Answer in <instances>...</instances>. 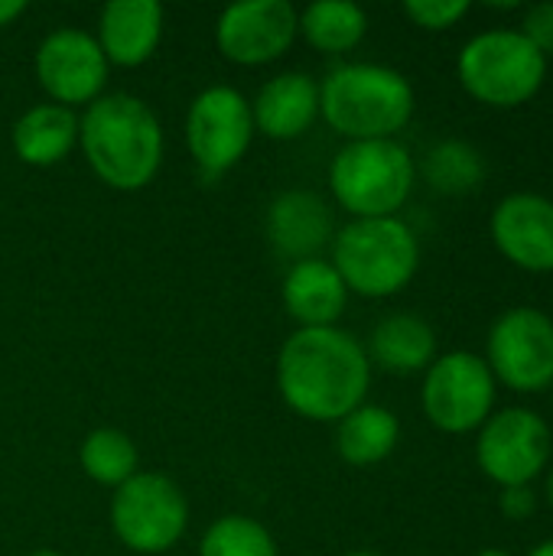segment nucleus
Here are the masks:
<instances>
[{
	"label": "nucleus",
	"mask_w": 553,
	"mask_h": 556,
	"mask_svg": "<svg viewBox=\"0 0 553 556\" xmlns=\"http://www.w3.org/2000/svg\"><path fill=\"white\" fill-rule=\"evenodd\" d=\"M372 358L365 345L336 326L297 329L277 355V388L284 404L319 424H339L365 404Z\"/></svg>",
	"instance_id": "nucleus-1"
},
{
	"label": "nucleus",
	"mask_w": 553,
	"mask_h": 556,
	"mask_svg": "<svg viewBox=\"0 0 553 556\" xmlns=\"http://www.w3.org/2000/svg\"><path fill=\"white\" fill-rule=\"evenodd\" d=\"M78 143L101 182L134 192L153 182L163 163V127L153 108L134 94H101L78 121Z\"/></svg>",
	"instance_id": "nucleus-2"
},
{
	"label": "nucleus",
	"mask_w": 553,
	"mask_h": 556,
	"mask_svg": "<svg viewBox=\"0 0 553 556\" xmlns=\"http://www.w3.org/2000/svg\"><path fill=\"white\" fill-rule=\"evenodd\" d=\"M319 114L349 143L394 140L414 114V88L398 68L388 65H339L319 85Z\"/></svg>",
	"instance_id": "nucleus-3"
},
{
	"label": "nucleus",
	"mask_w": 553,
	"mask_h": 556,
	"mask_svg": "<svg viewBox=\"0 0 553 556\" xmlns=\"http://www.w3.org/2000/svg\"><path fill=\"white\" fill-rule=\"evenodd\" d=\"M332 267L359 296H394L414 280L420 267V241L398 215L355 218L336 235Z\"/></svg>",
	"instance_id": "nucleus-4"
},
{
	"label": "nucleus",
	"mask_w": 553,
	"mask_h": 556,
	"mask_svg": "<svg viewBox=\"0 0 553 556\" xmlns=\"http://www.w3.org/2000/svg\"><path fill=\"white\" fill-rule=\"evenodd\" d=\"M414 176L417 166L398 140L345 143L329 166L332 195L355 218H394L414 189Z\"/></svg>",
	"instance_id": "nucleus-5"
},
{
	"label": "nucleus",
	"mask_w": 553,
	"mask_h": 556,
	"mask_svg": "<svg viewBox=\"0 0 553 556\" xmlns=\"http://www.w3.org/2000/svg\"><path fill=\"white\" fill-rule=\"evenodd\" d=\"M456 75L476 101L489 108H518L541 91L548 55H541L521 29H486L463 46Z\"/></svg>",
	"instance_id": "nucleus-6"
},
{
	"label": "nucleus",
	"mask_w": 553,
	"mask_h": 556,
	"mask_svg": "<svg viewBox=\"0 0 553 556\" xmlns=\"http://www.w3.org/2000/svg\"><path fill=\"white\" fill-rule=\"evenodd\" d=\"M111 525L117 541L134 554H166L189 525L183 489L156 472H137L111 498Z\"/></svg>",
	"instance_id": "nucleus-7"
},
{
	"label": "nucleus",
	"mask_w": 553,
	"mask_h": 556,
	"mask_svg": "<svg viewBox=\"0 0 553 556\" xmlns=\"http://www.w3.org/2000/svg\"><path fill=\"white\" fill-rule=\"evenodd\" d=\"M420 404L443 433L479 430L495 407V378L476 352H447L424 371Z\"/></svg>",
	"instance_id": "nucleus-8"
},
{
	"label": "nucleus",
	"mask_w": 553,
	"mask_h": 556,
	"mask_svg": "<svg viewBox=\"0 0 553 556\" xmlns=\"http://www.w3.org/2000/svg\"><path fill=\"white\" fill-rule=\"evenodd\" d=\"M486 365L512 391L538 394L553 384V319L538 306L505 309L486 339Z\"/></svg>",
	"instance_id": "nucleus-9"
},
{
	"label": "nucleus",
	"mask_w": 553,
	"mask_h": 556,
	"mask_svg": "<svg viewBox=\"0 0 553 556\" xmlns=\"http://www.w3.org/2000/svg\"><path fill=\"white\" fill-rule=\"evenodd\" d=\"M548 420L528 407H505L479 427L476 463L502 489L531 485L551 463Z\"/></svg>",
	"instance_id": "nucleus-10"
},
{
	"label": "nucleus",
	"mask_w": 553,
	"mask_h": 556,
	"mask_svg": "<svg viewBox=\"0 0 553 556\" xmlns=\"http://www.w3.org/2000/svg\"><path fill=\"white\" fill-rule=\"evenodd\" d=\"M254 114L238 88H205L186 114V143L205 179L228 173L251 147Z\"/></svg>",
	"instance_id": "nucleus-11"
},
{
	"label": "nucleus",
	"mask_w": 553,
	"mask_h": 556,
	"mask_svg": "<svg viewBox=\"0 0 553 556\" xmlns=\"http://www.w3.org/2000/svg\"><path fill=\"white\" fill-rule=\"evenodd\" d=\"M300 33V13L287 0L231 3L215 26V42L238 65H267L290 52Z\"/></svg>",
	"instance_id": "nucleus-12"
},
{
	"label": "nucleus",
	"mask_w": 553,
	"mask_h": 556,
	"mask_svg": "<svg viewBox=\"0 0 553 556\" xmlns=\"http://www.w3.org/2000/svg\"><path fill=\"white\" fill-rule=\"evenodd\" d=\"M36 78L52 104H91L108 81V59L95 36L81 29H55L36 49Z\"/></svg>",
	"instance_id": "nucleus-13"
},
{
	"label": "nucleus",
	"mask_w": 553,
	"mask_h": 556,
	"mask_svg": "<svg viewBox=\"0 0 553 556\" xmlns=\"http://www.w3.org/2000/svg\"><path fill=\"white\" fill-rule=\"evenodd\" d=\"M492 241L515 267L531 274L553 270V199L512 192L492 208Z\"/></svg>",
	"instance_id": "nucleus-14"
},
{
	"label": "nucleus",
	"mask_w": 553,
	"mask_h": 556,
	"mask_svg": "<svg viewBox=\"0 0 553 556\" xmlns=\"http://www.w3.org/2000/svg\"><path fill=\"white\" fill-rule=\"evenodd\" d=\"M163 36V7L156 0H111L98 16V46L108 65H143Z\"/></svg>",
	"instance_id": "nucleus-15"
},
{
	"label": "nucleus",
	"mask_w": 553,
	"mask_h": 556,
	"mask_svg": "<svg viewBox=\"0 0 553 556\" xmlns=\"http://www.w3.org/2000/svg\"><path fill=\"white\" fill-rule=\"evenodd\" d=\"M267 238L277 254L313 261L332 238V212L316 192H284L267 208Z\"/></svg>",
	"instance_id": "nucleus-16"
},
{
	"label": "nucleus",
	"mask_w": 553,
	"mask_h": 556,
	"mask_svg": "<svg viewBox=\"0 0 553 556\" xmlns=\"http://www.w3.org/2000/svg\"><path fill=\"white\" fill-rule=\"evenodd\" d=\"M251 114L254 127L267 137L293 140L306 134L319 117V85L306 72H284L257 91Z\"/></svg>",
	"instance_id": "nucleus-17"
},
{
	"label": "nucleus",
	"mask_w": 553,
	"mask_h": 556,
	"mask_svg": "<svg viewBox=\"0 0 553 556\" xmlns=\"http://www.w3.org/2000/svg\"><path fill=\"white\" fill-rule=\"evenodd\" d=\"M349 303V287L342 283L332 261H300L284 280V306L300 329H329Z\"/></svg>",
	"instance_id": "nucleus-18"
},
{
	"label": "nucleus",
	"mask_w": 553,
	"mask_h": 556,
	"mask_svg": "<svg viewBox=\"0 0 553 556\" xmlns=\"http://www.w3.org/2000/svg\"><path fill=\"white\" fill-rule=\"evenodd\" d=\"M365 352L385 371L417 375L437 362V332L417 313H391L375 326Z\"/></svg>",
	"instance_id": "nucleus-19"
},
{
	"label": "nucleus",
	"mask_w": 553,
	"mask_h": 556,
	"mask_svg": "<svg viewBox=\"0 0 553 556\" xmlns=\"http://www.w3.org/2000/svg\"><path fill=\"white\" fill-rule=\"evenodd\" d=\"M78 143V117L62 104H36L13 124V150L29 166H55Z\"/></svg>",
	"instance_id": "nucleus-20"
},
{
	"label": "nucleus",
	"mask_w": 553,
	"mask_h": 556,
	"mask_svg": "<svg viewBox=\"0 0 553 556\" xmlns=\"http://www.w3.org/2000/svg\"><path fill=\"white\" fill-rule=\"evenodd\" d=\"M398 440H401V420L378 404L355 407L349 417L339 420L336 430V450L355 469L385 463L394 453Z\"/></svg>",
	"instance_id": "nucleus-21"
},
{
	"label": "nucleus",
	"mask_w": 553,
	"mask_h": 556,
	"mask_svg": "<svg viewBox=\"0 0 553 556\" xmlns=\"http://www.w3.org/2000/svg\"><path fill=\"white\" fill-rule=\"evenodd\" d=\"M303 39L319 52H349L368 33V13L352 0H316L300 13Z\"/></svg>",
	"instance_id": "nucleus-22"
},
{
	"label": "nucleus",
	"mask_w": 553,
	"mask_h": 556,
	"mask_svg": "<svg viewBox=\"0 0 553 556\" xmlns=\"http://www.w3.org/2000/svg\"><path fill=\"white\" fill-rule=\"evenodd\" d=\"M81 469L91 482L108 485V489H121L127 479L137 476V446L124 430L114 427H101L95 433L85 437L81 450H78Z\"/></svg>",
	"instance_id": "nucleus-23"
},
{
	"label": "nucleus",
	"mask_w": 553,
	"mask_h": 556,
	"mask_svg": "<svg viewBox=\"0 0 553 556\" xmlns=\"http://www.w3.org/2000/svg\"><path fill=\"white\" fill-rule=\"evenodd\" d=\"M420 169H424V179L437 192H443V195H466V192H473L482 182L486 160L466 140H443V143L427 150Z\"/></svg>",
	"instance_id": "nucleus-24"
},
{
	"label": "nucleus",
	"mask_w": 553,
	"mask_h": 556,
	"mask_svg": "<svg viewBox=\"0 0 553 556\" xmlns=\"http://www.w3.org/2000/svg\"><path fill=\"white\" fill-rule=\"evenodd\" d=\"M199 556H277V544L261 521L225 515L205 531Z\"/></svg>",
	"instance_id": "nucleus-25"
},
{
	"label": "nucleus",
	"mask_w": 553,
	"mask_h": 556,
	"mask_svg": "<svg viewBox=\"0 0 553 556\" xmlns=\"http://www.w3.org/2000/svg\"><path fill=\"white\" fill-rule=\"evenodd\" d=\"M404 13L420 29H450L469 13V0H407Z\"/></svg>",
	"instance_id": "nucleus-26"
},
{
	"label": "nucleus",
	"mask_w": 553,
	"mask_h": 556,
	"mask_svg": "<svg viewBox=\"0 0 553 556\" xmlns=\"http://www.w3.org/2000/svg\"><path fill=\"white\" fill-rule=\"evenodd\" d=\"M521 33L528 36V42L541 52L553 55V3H535L525 10L521 20Z\"/></svg>",
	"instance_id": "nucleus-27"
},
{
	"label": "nucleus",
	"mask_w": 553,
	"mask_h": 556,
	"mask_svg": "<svg viewBox=\"0 0 553 556\" xmlns=\"http://www.w3.org/2000/svg\"><path fill=\"white\" fill-rule=\"evenodd\" d=\"M499 511L508 521H528L538 511V495L531 485H515V489H502L499 495Z\"/></svg>",
	"instance_id": "nucleus-28"
},
{
	"label": "nucleus",
	"mask_w": 553,
	"mask_h": 556,
	"mask_svg": "<svg viewBox=\"0 0 553 556\" xmlns=\"http://www.w3.org/2000/svg\"><path fill=\"white\" fill-rule=\"evenodd\" d=\"M23 13H26V3L23 0H0V26H10Z\"/></svg>",
	"instance_id": "nucleus-29"
},
{
	"label": "nucleus",
	"mask_w": 553,
	"mask_h": 556,
	"mask_svg": "<svg viewBox=\"0 0 553 556\" xmlns=\"http://www.w3.org/2000/svg\"><path fill=\"white\" fill-rule=\"evenodd\" d=\"M528 556H553V541H544V544H538L535 551Z\"/></svg>",
	"instance_id": "nucleus-30"
},
{
	"label": "nucleus",
	"mask_w": 553,
	"mask_h": 556,
	"mask_svg": "<svg viewBox=\"0 0 553 556\" xmlns=\"http://www.w3.org/2000/svg\"><path fill=\"white\" fill-rule=\"evenodd\" d=\"M544 495H548V505L553 508V469L548 472V482H544Z\"/></svg>",
	"instance_id": "nucleus-31"
},
{
	"label": "nucleus",
	"mask_w": 553,
	"mask_h": 556,
	"mask_svg": "<svg viewBox=\"0 0 553 556\" xmlns=\"http://www.w3.org/2000/svg\"><path fill=\"white\" fill-rule=\"evenodd\" d=\"M476 556H512L508 551H499V547H486V551H479Z\"/></svg>",
	"instance_id": "nucleus-32"
},
{
	"label": "nucleus",
	"mask_w": 553,
	"mask_h": 556,
	"mask_svg": "<svg viewBox=\"0 0 553 556\" xmlns=\"http://www.w3.org/2000/svg\"><path fill=\"white\" fill-rule=\"evenodd\" d=\"M345 556H381V554H372V551H352V554Z\"/></svg>",
	"instance_id": "nucleus-33"
},
{
	"label": "nucleus",
	"mask_w": 553,
	"mask_h": 556,
	"mask_svg": "<svg viewBox=\"0 0 553 556\" xmlns=\"http://www.w3.org/2000/svg\"><path fill=\"white\" fill-rule=\"evenodd\" d=\"M29 556H62V554H55V551H36V554H29Z\"/></svg>",
	"instance_id": "nucleus-34"
},
{
	"label": "nucleus",
	"mask_w": 553,
	"mask_h": 556,
	"mask_svg": "<svg viewBox=\"0 0 553 556\" xmlns=\"http://www.w3.org/2000/svg\"><path fill=\"white\" fill-rule=\"evenodd\" d=\"M551 397H553V384H551Z\"/></svg>",
	"instance_id": "nucleus-35"
}]
</instances>
